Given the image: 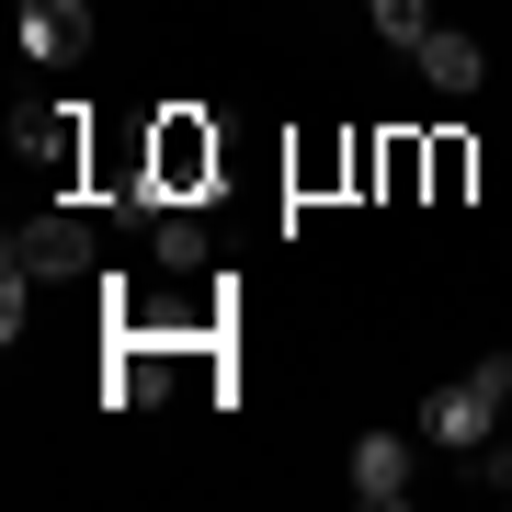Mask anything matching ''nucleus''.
I'll return each mask as SVG.
<instances>
[{
    "instance_id": "4",
    "label": "nucleus",
    "mask_w": 512,
    "mask_h": 512,
    "mask_svg": "<svg viewBox=\"0 0 512 512\" xmlns=\"http://www.w3.org/2000/svg\"><path fill=\"white\" fill-rule=\"evenodd\" d=\"M342 478H353V501H365V512H399V501H410V433H353Z\"/></svg>"
},
{
    "instance_id": "9",
    "label": "nucleus",
    "mask_w": 512,
    "mask_h": 512,
    "mask_svg": "<svg viewBox=\"0 0 512 512\" xmlns=\"http://www.w3.org/2000/svg\"><path fill=\"white\" fill-rule=\"evenodd\" d=\"M365 23L387 46H421V35H433V0H365Z\"/></svg>"
},
{
    "instance_id": "3",
    "label": "nucleus",
    "mask_w": 512,
    "mask_h": 512,
    "mask_svg": "<svg viewBox=\"0 0 512 512\" xmlns=\"http://www.w3.org/2000/svg\"><path fill=\"white\" fill-rule=\"evenodd\" d=\"M148 183L171 205H205L217 194V126L205 114H160V137H148Z\"/></svg>"
},
{
    "instance_id": "8",
    "label": "nucleus",
    "mask_w": 512,
    "mask_h": 512,
    "mask_svg": "<svg viewBox=\"0 0 512 512\" xmlns=\"http://www.w3.org/2000/svg\"><path fill=\"white\" fill-rule=\"evenodd\" d=\"M148 251H160V274H205V217H183V205H171V217L148 228Z\"/></svg>"
},
{
    "instance_id": "10",
    "label": "nucleus",
    "mask_w": 512,
    "mask_h": 512,
    "mask_svg": "<svg viewBox=\"0 0 512 512\" xmlns=\"http://www.w3.org/2000/svg\"><path fill=\"white\" fill-rule=\"evenodd\" d=\"M410 183H433L421 148H410V137H376V194H410Z\"/></svg>"
},
{
    "instance_id": "6",
    "label": "nucleus",
    "mask_w": 512,
    "mask_h": 512,
    "mask_svg": "<svg viewBox=\"0 0 512 512\" xmlns=\"http://www.w3.org/2000/svg\"><path fill=\"white\" fill-rule=\"evenodd\" d=\"M23 57H46V69H69V57H92V12L80 0H23Z\"/></svg>"
},
{
    "instance_id": "1",
    "label": "nucleus",
    "mask_w": 512,
    "mask_h": 512,
    "mask_svg": "<svg viewBox=\"0 0 512 512\" xmlns=\"http://www.w3.org/2000/svg\"><path fill=\"white\" fill-rule=\"evenodd\" d=\"M0 274H23V285H80V274H103V239H92L80 205H46L35 228L0 239Z\"/></svg>"
},
{
    "instance_id": "2",
    "label": "nucleus",
    "mask_w": 512,
    "mask_h": 512,
    "mask_svg": "<svg viewBox=\"0 0 512 512\" xmlns=\"http://www.w3.org/2000/svg\"><path fill=\"white\" fill-rule=\"evenodd\" d=\"M501 399H512V365H501V353H478V376L433 387L421 433H433V444H456V456H478V444H490V421H501Z\"/></svg>"
},
{
    "instance_id": "5",
    "label": "nucleus",
    "mask_w": 512,
    "mask_h": 512,
    "mask_svg": "<svg viewBox=\"0 0 512 512\" xmlns=\"http://www.w3.org/2000/svg\"><path fill=\"white\" fill-rule=\"evenodd\" d=\"M410 69H421V80H433V92H444V103H467V92H478V80H490V46H478V35H456V23H433V35H421V46H410Z\"/></svg>"
},
{
    "instance_id": "11",
    "label": "nucleus",
    "mask_w": 512,
    "mask_h": 512,
    "mask_svg": "<svg viewBox=\"0 0 512 512\" xmlns=\"http://www.w3.org/2000/svg\"><path fill=\"white\" fill-rule=\"evenodd\" d=\"M421 171H433V194H444V205H456L478 160H467V137H433V148H421Z\"/></svg>"
},
{
    "instance_id": "7",
    "label": "nucleus",
    "mask_w": 512,
    "mask_h": 512,
    "mask_svg": "<svg viewBox=\"0 0 512 512\" xmlns=\"http://www.w3.org/2000/svg\"><path fill=\"white\" fill-rule=\"evenodd\" d=\"M12 148H23V160H46L57 183H69V171H80V148H92V137H80V103H46V114H12Z\"/></svg>"
}]
</instances>
